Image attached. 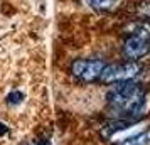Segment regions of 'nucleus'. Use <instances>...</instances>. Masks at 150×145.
<instances>
[{
    "label": "nucleus",
    "instance_id": "5",
    "mask_svg": "<svg viewBox=\"0 0 150 145\" xmlns=\"http://www.w3.org/2000/svg\"><path fill=\"white\" fill-rule=\"evenodd\" d=\"M120 145H150V130L142 132L138 135H133V137L127 138Z\"/></svg>",
    "mask_w": 150,
    "mask_h": 145
},
{
    "label": "nucleus",
    "instance_id": "1",
    "mask_svg": "<svg viewBox=\"0 0 150 145\" xmlns=\"http://www.w3.org/2000/svg\"><path fill=\"white\" fill-rule=\"evenodd\" d=\"M108 105L113 110L120 111L123 118H132L140 115L145 105V91L135 81H122L113 83L106 93Z\"/></svg>",
    "mask_w": 150,
    "mask_h": 145
},
{
    "label": "nucleus",
    "instance_id": "2",
    "mask_svg": "<svg viewBox=\"0 0 150 145\" xmlns=\"http://www.w3.org/2000/svg\"><path fill=\"white\" fill-rule=\"evenodd\" d=\"M150 52V32L149 29H137L123 41L122 54L128 61H138Z\"/></svg>",
    "mask_w": 150,
    "mask_h": 145
},
{
    "label": "nucleus",
    "instance_id": "8",
    "mask_svg": "<svg viewBox=\"0 0 150 145\" xmlns=\"http://www.w3.org/2000/svg\"><path fill=\"white\" fill-rule=\"evenodd\" d=\"M140 14H143L145 17H149L150 19V2L149 4H145L143 7H140Z\"/></svg>",
    "mask_w": 150,
    "mask_h": 145
},
{
    "label": "nucleus",
    "instance_id": "6",
    "mask_svg": "<svg viewBox=\"0 0 150 145\" xmlns=\"http://www.w3.org/2000/svg\"><path fill=\"white\" fill-rule=\"evenodd\" d=\"M89 2L95 8H100V10H110L118 4V0H89Z\"/></svg>",
    "mask_w": 150,
    "mask_h": 145
},
{
    "label": "nucleus",
    "instance_id": "10",
    "mask_svg": "<svg viewBox=\"0 0 150 145\" xmlns=\"http://www.w3.org/2000/svg\"><path fill=\"white\" fill-rule=\"evenodd\" d=\"M39 145H49V142H47V140H42V142H41Z\"/></svg>",
    "mask_w": 150,
    "mask_h": 145
},
{
    "label": "nucleus",
    "instance_id": "9",
    "mask_svg": "<svg viewBox=\"0 0 150 145\" xmlns=\"http://www.w3.org/2000/svg\"><path fill=\"white\" fill-rule=\"evenodd\" d=\"M4 133H7V127L4 123H0V135H4Z\"/></svg>",
    "mask_w": 150,
    "mask_h": 145
},
{
    "label": "nucleus",
    "instance_id": "7",
    "mask_svg": "<svg viewBox=\"0 0 150 145\" xmlns=\"http://www.w3.org/2000/svg\"><path fill=\"white\" fill-rule=\"evenodd\" d=\"M22 100H24V95H22L21 91H14V93H10L7 96V103L8 105H21Z\"/></svg>",
    "mask_w": 150,
    "mask_h": 145
},
{
    "label": "nucleus",
    "instance_id": "3",
    "mask_svg": "<svg viewBox=\"0 0 150 145\" xmlns=\"http://www.w3.org/2000/svg\"><path fill=\"white\" fill-rule=\"evenodd\" d=\"M140 73H142V66L135 61H127V62H120V64H106L100 79L103 83L133 81Z\"/></svg>",
    "mask_w": 150,
    "mask_h": 145
},
{
    "label": "nucleus",
    "instance_id": "4",
    "mask_svg": "<svg viewBox=\"0 0 150 145\" xmlns=\"http://www.w3.org/2000/svg\"><path fill=\"white\" fill-rule=\"evenodd\" d=\"M105 66L106 62L103 59H76L71 66V73L78 79L95 81V79H100Z\"/></svg>",
    "mask_w": 150,
    "mask_h": 145
}]
</instances>
